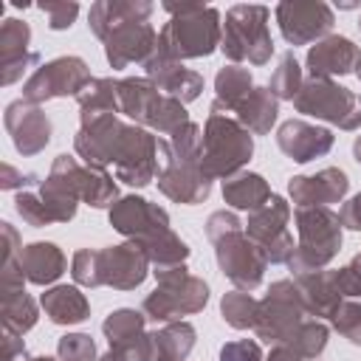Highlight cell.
I'll use <instances>...</instances> for the list:
<instances>
[{
  "label": "cell",
  "mask_w": 361,
  "mask_h": 361,
  "mask_svg": "<svg viewBox=\"0 0 361 361\" xmlns=\"http://www.w3.org/2000/svg\"><path fill=\"white\" fill-rule=\"evenodd\" d=\"M99 271H102V282H110L116 288H135L147 276V259L138 248L118 245L99 254Z\"/></svg>",
  "instance_id": "obj_13"
},
{
  "label": "cell",
  "mask_w": 361,
  "mask_h": 361,
  "mask_svg": "<svg viewBox=\"0 0 361 361\" xmlns=\"http://www.w3.org/2000/svg\"><path fill=\"white\" fill-rule=\"evenodd\" d=\"M152 361H183L186 353L192 350L195 344V330L189 324H175V327H166L164 333L152 336Z\"/></svg>",
  "instance_id": "obj_25"
},
{
  "label": "cell",
  "mask_w": 361,
  "mask_h": 361,
  "mask_svg": "<svg viewBox=\"0 0 361 361\" xmlns=\"http://www.w3.org/2000/svg\"><path fill=\"white\" fill-rule=\"evenodd\" d=\"M353 68H361V51L347 37H327L316 42L307 54V71L313 79H327L333 73H350Z\"/></svg>",
  "instance_id": "obj_12"
},
{
  "label": "cell",
  "mask_w": 361,
  "mask_h": 361,
  "mask_svg": "<svg viewBox=\"0 0 361 361\" xmlns=\"http://www.w3.org/2000/svg\"><path fill=\"white\" fill-rule=\"evenodd\" d=\"M358 76H361V68H358Z\"/></svg>",
  "instance_id": "obj_41"
},
{
  "label": "cell",
  "mask_w": 361,
  "mask_h": 361,
  "mask_svg": "<svg viewBox=\"0 0 361 361\" xmlns=\"http://www.w3.org/2000/svg\"><path fill=\"white\" fill-rule=\"evenodd\" d=\"M336 327L353 344H361V310L355 305H338L336 307Z\"/></svg>",
  "instance_id": "obj_33"
},
{
  "label": "cell",
  "mask_w": 361,
  "mask_h": 361,
  "mask_svg": "<svg viewBox=\"0 0 361 361\" xmlns=\"http://www.w3.org/2000/svg\"><path fill=\"white\" fill-rule=\"evenodd\" d=\"M358 25H361V23H358Z\"/></svg>",
  "instance_id": "obj_42"
},
{
  "label": "cell",
  "mask_w": 361,
  "mask_h": 361,
  "mask_svg": "<svg viewBox=\"0 0 361 361\" xmlns=\"http://www.w3.org/2000/svg\"><path fill=\"white\" fill-rule=\"evenodd\" d=\"M34 361H54V358H34Z\"/></svg>",
  "instance_id": "obj_40"
},
{
  "label": "cell",
  "mask_w": 361,
  "mask_h": 361,
  "mask_svg": "<svg viewBox=\"0 0 361 361\" xmlns=\"http://www.w3.org/2000/svg\"><path fill=\"white\" fill-rule=\"evenodd\" d=\"M341 220H344V226H347V228L361 231V195H355V197H353V200L344 206Z\"/></svg>",
  "instance_id": "obj_37"
},
{
  "label": "cell",
  "mask_w": 361,
  "mask_h": 361,
  "mask_svg": "<svg viewBox=\"0 0 361 361\" xmlns=\"http://www.w3.org/2000/svg\"><path fill=\"white\" fill-rule=\"evenodd\" d=\"M31 28L23 20H6L0 28V54H3V82L11 85L31 62H37V54L28 51Z\"/></svg>",
  "instance_id": "obj_16"
},
{
  "label": "cell",
  "mask_w": 361,
  "mask_h": 361,
  "mask_svg": "<svg viewBox=\"0 0 361 361\" xmlns=\"http://www.w3.org/2000/svg\"><path fill=\"white\" fill-rule=\"evenodd\" d=\"M268 361H299V355L293 353V350H288V347H279V350H274L271 353V358Z\"/></svg>",
  "instance_id": "obj_38"
},
{
  "label": "cell",
  "mask_w": 361,
  "mask_h": 361,
  "mask_svg": "<svg viewBox=\"0 0 361 361\" xmlns=\"http://www.w3.org/2000/svg\"><path fill=\"white\" fill-rule=\"evenodd\" d=\"M6 127L14 138V147L23 155L39 152L51 138V124L45 113H39L37 107H28L25 102H14L6 107Z\"/></svg>",
  "instance_id": "obj_10"
},
{
  "label": "cell",
  "mask_w": 361,
  "mask_h": 361,
  "mask_svg": "<svg viewBox=\"0 0 361 361\" xmlns=\"http://www.w3.org/2000/svg\"><path fill=\"white\" fill-rule=\"evenodd\" d=\"M161 189L180 203H197L209 195V178L197 166H169L161 175Z\"/></svg>",
  "instance_id": "obj_21"
},
{
  "label": "cell",
  "mask_w": 361,
  "mask_h": 361,
  "mask_svg": "<svg viewBox=\"0 0 361 361\" xmlns=\"http://www.w3.org/2000/svg\"><path fill=\"white\" fill-rule=\"evenodd\" d=\"M172 20L158 34L155 54L166 59H186V56H209L220 39V14L212 6H164Z\"/></svg>",
  "instance_id": "obj_1"
},
{
  "label": "cell",
  "mask_w": 361,
  "mask_h": 361,
  "mask_svg": "<svg viewBox=\"0 0 361 361\" xmlns=\"http://www.w3.org/2000/svg\"><path fill=\"white\" fill-rule=\"evenodd\" d=\"M107 59L113 68H127L133 59H149L155 54L158 37L149 23H130L116 28L107 39Z\"/></svg>",
  "instance_id": "obj_11"
},
{
  "label": "cell",
  "mask_w": 361,
  "mask_h": 361,
  "mask_svg": "<svg viewBox=\"0 0 361 361\" xmlns=\"http://www.w3.org/2000/svg\"><path fill=\"white\" fill-rule=\"evenodd\" d=\"M353 152H355V161H358V164H361V138H358V141H355V147H353Z\"/></svg>",
  "instance_id": "obj_39"
},
{
  "label": "cell",
  "mask_w": 361,
  "mask_h": 361,
  "mask_svg": "<svg viewBox=\"0 0 361 361\" xmlns=\"http://www.w3.org/2000/svg\"><path fill=\"white\" fill-rule=\"evenodd\" d=\"M223 197H226V203H231L237 209H257L271 200V192L259 175H240V178L223 183Z\"/></svg>",
  "instance_id": "obj_24"
},
{
  "label": "cell",
  "mask_w": 361,
  "mask_h": 361,
  "mask_svg": "<svg viewBox=\"0 0 361 361\" xmlns=\"http://www.w3.org/2000/svg\"><path fill=\"white\" fill-rule=\"evenodd\" d=\"M42 307L56 324H76L87 319V299L76 288H54L42 296Z\"/></svg>",
  "instance_id": "obj_22"
},
{
  "label": "cell",
  "mask_w": 361,
  "mask_h": 361,
  "mask_svg": "<svg viewBox=\"0 0 361 361\" xmlns=\"http://www.w3.org/2000/svg\"><path fill=\"white\" fill-rule=\"evenodd\" d=\"M152 14V3H96L87 14V25L96 37L107 39L116 28L130 23H147Z\"/></svg>",
  "instance_id": "obj_19"
},
{
  "label": "cell",
  "mask_w": 361,
  "mask_h": 361,
  "mask_svg": "<svg viewBox=\"0 0 361 361\" xmlns=\"http://www.w3.org/2000/svg\"><path fill=\"white\" fill-rule=\"evenodd\" d=\"M276 23L282 37L290 45H305L322 34H327L336 23L333 8L327 3H279Z\"/></svg>",
  "instance_id": "obj_8"
},
{
  "label": "cell",
  "mask_w": 361,
  "mask_h": 361,
  "mask_svg": "<svg viewBox=\"0 0 361 361\" xmlns=\"http://www.w3.org/2000/svg\"><path fill=\"white\" fill-rule=\"evenodd\" d=\"M90 82V71L79 56H59L48 65H42L25 85V99L28 102H42L51 96H68V93H82Z\"/></svg>",
  "instance_id": "obj_7"
},
{
  "label": "cell",
  "mask_w": 361,
  "mask_h": 361,
  "mask_svg": "<svg viewBox=\"0 0 361 361\" xmlns=\"http://www.w3.org/2000/svg\"><path fill=\"white\" fill-rule=\"evenodd\" d=\"M257 302L248 296V293H228L223 299V319L231 324V327H251L257 324Z\"/></svg>",
  "instance_id": "obj_28"
},
{
  "label": "cell",
  "mask_w": 361,
  "mask_h": 361,
  "mask_svg": "<svg viewBox=\"0 0 361 361\" xmlns=\"http://www.w3.org/2000/svg\"><path fill=\"white\" fill-rule=\"evenodd\" d=\"M237 113H240V121H243L248 130H254V133H268L271 124H274V118H276V99H274L271 90H262V87H259V90H251V93L240 102Z\"/></svg>",
  "instance_id": "obj_23"
},
{
  "label": "cell",
  "mask_w": 361,
  "mask_h": 361,
  "mask_svg": "<svg viewBox=\"0 0 361 361\" xmlns=\"http://www.w3.org/2000/svg\"><path fill=\"white\" fill-rule=\"evenodd\" d=\"M203 175L214 178V175H231L234 169H240L248 155H251V135L245 130H240L234 121L220 118L217 113H212L209 124H206V135H203Z\"/></svg>",
  "instance_id": "obj_3"
},
{
  "label": "cell",
  "mask_w": 361,
  "mask_h": 361,
  "mask_svg": "<svg viewBox=\"0 0 361 361\" xmlns=\"http://www.w3.org/2000/svg\"><path fill=\"white\" fill-rule=\"evenodd\" d=\"M276 141H279L282 152L290 155L299 164H305V161H310L316 155H324L333 147V135L327 130L310 127L305 121H288V124H282Z\"/></svg>",
  "instance_id": "obj_14"
},
{
  "label": "cell",
  "mask_w": 361,
  "mask_h": 361,
  "mask_svg": "<svg viewBox=\"0 0 361 361\" xmlns=\"http://www.w3.org/2000/svg\"><path fill=\"white\" fill-rule=\"evenodd\" d=\"M17 212H20V217H23L25 223H31V226H45V223L51 220L45 203H39V200L31 197V195H20V197H17Z\"/></svg>",
  "instance_id": "obj_34"
},
{
  "label": "cell",
  "mask_w": 361,
  "mask_h": 361,
  "mask_svg": "<svg viewBox=\"0 0 361 361\" xmlns=\"http://www.w3.org/2000/svg\"><path fill=\"white\" fill-rule=\"evenodd\" d=\"M220 361H259V347L254 341H231L223 347Z\"/></svg>",
  "instance_id": "obj_35"
},
{
  "label": "cell",
  "mask_w": 361,
  "mask_h": 361,
  "mask_svg": "<svg viewBox=\"0 0 361 361\" xmlns=\"http://www.w3.org/2000/svg\"><path fill=\"white\" fill-rule=\"evenodd\" d=\"M20 268L25 271V276L31 282L45 285V282H51L62 274L65 257L54 243H34V245L20 251Z\"/></svg>",
  "instance_id": "obj_20"
},
{
  "label": "cell",
  "mask_w": 361,
  "mask_h": 361,
  "mask_svg": "<svg viewBox=\"0 0 361 361\" xmlns=\"http://www.w3.org/2000/svg\"><path fill=\"white\" fill-rule=\"evenodd\" d=\"M39 11L48 17V25L54 31H62V28L73 25V20L79 14V3H54V0H48V3L39 6Z\"/></svg>",
  "instance_id": "obj_31"
},
{
  "label": "cell",
  "mask_w": 361,
  "mask_h": 361,
  "mask_svg": "<svg viewBox=\"0 0 361 361\" xmlns=\"http://www.w3.org/2000/svg\"><path fill=\"white\" fill-rule=\"evenodd\" d=\"M110 223L124 231V234H138V237H147V234H158L166 228V214L152 206L149 200H141V197H127L121 200L113 212H110Z\"/></svg>",
  "instance_id": "obj_15"
},
{
  "label": "cell",
  "mask_w": 361,
  "mask_h": 361,
  "mask_svg": "<svg viewBox=\"0 0 361 361\" xmlns=\"http://www.w3.org/2000/svg\"><path fill=\"white\" fill-rule=\"evenodd\" d=\"M293 102L299 113L336 121L344 130H355L361 124V96L347 87L330 85L327 79H313L310 85L299 87Z\"/></svg>",
  "instance_id": "obj_5"
},
{
  "label": "cell",
  "mask_w": 361,
  "mask_h": 361,
  "mask_svg": "<svg viewBox=\"0 0 361 361\" xmlns=\"http://www.w3.org/2000/svg\"><path fill=\"white\" fill-rule=\"evenodd\" d=\"M299 234L302 245L299 254L290 257V268L296 271H313L322 268L341 245V231H338V217L330 214L327 209H299Z\"/></svg>",
  "instance_id": "obj_4"
},
{
  "label": "cell",
  "mask_w": 361,
  "mask_h": 361,
  "mask_svg": "<svg viewBox=\"0 0 361 361\" xmlns=\"http://www.w3.org/2000/svg\"><path fill=\"white\" fill-rule=\"evenodd\" d=\"M299 82H302L299 62L293 59V54H282L279 68H276L274 76H271V93L279 96V99H296Z\"/></svg>",
  "instance_id": "obj_27"
},
{
  "label": "cell",
  "mask_w": 361,
  "mask_h": 361,
  "mask_svg": "<svg viewBox=\"0 0 361 361\" xmlns=\"http://www.w3.org/2000/svg\"><path fill=\"white\" fill-rule=\"evenodd\" d=\"M338 290L350 296H361V254L338 274Z\"/></svg>",
  "instance_id": "obj_36"
},
{
  "label": "cell",
  "mask_w": 361,
  "mask_h": 361,
  "mask_svg": "<svg viewBox=\"0 0 361 361\" xmlns=\"http://www.w3.org/2000/svg\"><path fill=\"white\" fill-rule=\"evenodd\" d=\"M347 192V175L341 169H322L313 178H293L290 180V197L299 206H322L341 200Z\"/></svg>",
  "instance_id": "obj_17"
},
{
  "label": "cell",
  "mask_w": 361,
  "mask_h": 361,
  "mask_svg": "<svg viewBox=\"0 0 361 361\" xmlns=\"http://www.w3.org/2000/svg\"><path fill=\"white\" fill-rule=\"evenodd\" d=\"M324 341H327V330L322 324L310 322L296 330V341H290V347L296 344V355H316V353H322Z\"/></svg>",
  "instance_id": "obj_30"
},
{
  "label": "cell",
  "mask_w": 361,
  "mask_h": 361,
  "mask_svg": "<svg viewBox=\"0 0 361 361\" xmlns=\"http://www.w3.org/2000/svg\"><path fill=\"white\" fill-rule=\"evenodd\" d=\"M37 322V310L34 302L20 290V293H6V327L8 330H28Z\"/></svg>",
  "instance_id": "obj_29"
},
{
  "label": "cell",
  "mask_w": 361,
  "mask_h": 361,
  "mask_svg": "<svg viewBox=\"0 0 361 361\" xmlns=\"http://www.w3.org/2000/svg\"><path fill=\"white\" fill-rule=\"evenodd\" d=\"M223 54L234 62L248 59L262 65L274 54V42L268 34V8L265 6H231L223 28Z\"/></svg>",
  "instance_id": "obj_2"
},
{
  "label": "cell",
  "mask_w": 361,
  "mask_h": 361,
  "mask_svg": "<svg viewBox=\"0 0 361 361\" xmlns=\"http://www.w3.org/2000/svg\"><path fill=\"white\" fill-rule=\"evenodd\" d=\"M214 243H217V262H220L223 274L240 288H257L262 279L265 254L257 251L254 245H248V240L240 237L237 228L217 237Z\"/></svg>",
  "instance_id": "obj_9"
},
{
  "label": "cell",
  "mask_w": 361,
  "mask_h": 361,
  "mask_svg": "<svg viewBox=\"0 0 361 361\" xmlns=\"http://www.w3.org/2000/svg\"><path fill=\"white\" fill-rule=\"evenodd\" d=\"M164 285L152 290V296L144 299V310L152 316V319H172V316H183V313H192V310H200L206 305V296H209V288L206 282L195 279V276H186L183 271L169 276V274H161Z\"/></svg>",
  "instance_id": "obj_6"
},
{
  "label": "cell",
  "mask_w": 361,
  "mask_h": 361,
  "mask_svg": "<svg viewBox=\"0 0 361 361\" xmlns=\"http://www.w3.org/2000/svg\"><path fill=\"white\" fill-rule=\"evenodd\" d=\"M214 85H217V102L214 104H226V107H240V102L251 93V76L245 68H237V65L223 68L217 73Z\"/></svg>",
  "instance_id": "obj_26"
},
{
  "label": "cell",
  "mask_w": 361,
  "mask_h": 361,
  "mask_svg": "<svg viewBox=\"0 0 361 361\" xmlns=\"http://www.w3.org/2000/svg\"><path fill=\"white\" fill-rule=\"evenodd\" d=\"M144 65H147V73L155 79L158 87H164L172 96H180L183 102H192L200 93V87H203V79L195 71H186L183 65H178L175 59L152 54Z\"/></svg>",
  "instance_id": "obj_18"
},
{
  "label": "cell",
  "mask_w": 361,
  "mask_h": 361,
  "mask_svg": "<svg viewBox=\"0 0 361 361\" xmlns=\"http://www.w3.org/2000/svg\"><path fill=\"white\" fill-rule=\"evenodd\" d=\"M59 358L62 361H93V341L85 333L65 336L59 341Z\"/></svg>",
  "instance_id": "obj_32"
}]
</instances>
